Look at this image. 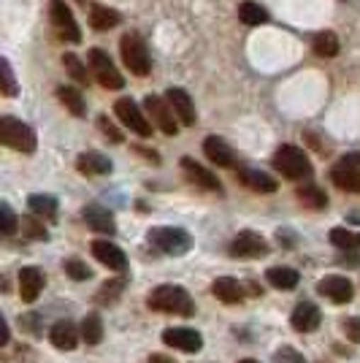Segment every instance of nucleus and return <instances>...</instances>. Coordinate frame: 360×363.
<instances>
[{"label": "nucleus", "mask_w": 360, "mask_h": 363, "mask_svg": "<svg viewBox=\"0 0 360 363\" xmlns=\"http://www.w3.org/2000/svg\"><path fill=\"white\" fill-rule=\"evenodd\" d=\"M147 306L163 315H181L193 318L196 315V301L181 285H157L147 298Z\"/></svg>", "instance_id": "obj_1"}, {"label": "nucleus", "mask_w": 360, "mask_h": 363, "mask_svg": "<svg viewBox=\"0 0 360 363\" xmlns=\"http://www.w3.org/2000/svg\"><path fill=\"white\" fill-rule=\"evenodd\" d=\"M274 168L287 177V179L293 182H300V179H309L312 177V160L306 157V152L298 150V147H293V144H282L276 155H274Z\"/></svg>", "instance_id": "obj_2"}, {"label": "nucleus", "mask_w": 360, "mask_h": 363, "mask_svg": "<svg viewBox=\"0 0 360 363\" xmlns=\"http://www.w3.org/2000/svg\"><path fill=\"white\" fill-rule=\"evenodd\" d=\"M0 141L9 150L22 152V155H33L38 147L35 130L22 120H14V117H0Z\"/></svg>", "instance_id": "obj_3"}, {"label": "nucleus", "mask_w": 360, "mask_h": 363, "mask_svg": "<svg viewBox=\"0 0 360 363\" xmlns=\"http://www.w3.org/2000/svg\"><path fill=\"white\" fill-rule=\"evenodd\" d=\"M147 239H150L152 247H157L163 255L181 257L193 250V239H190V233H187L184 228H152Z\"/></svg>", "instance_id": "obj_4"}, {"label": "nucleus", "mask_w": 360, "mask_h": 363, "mask_svg": "<svg viewBox=\"0 0 360 363\" xmlns=\"http://www.w3.org/2000/svg\"><path fill=\"white\" fill-rule=\"evenodd\" d=\"M120 52H122V62L128 65V71L135 76H147L152 71V60H150V49L144 44V38L138 33H125L120 41Z\"/></svg>", "instance_id": "obj_5"}, {"label": "nucleus", "mask_w": 360, "mask_h": 363, "mask_svg": "<svg viewBox=\"0 0 360 363\" xmlns=\"http://www.w3.org/2000/svg\"><path fill=\"white\" fill-rule=\"evenodd\" d=\"M49 19H52L55 33L60 35L65 44H79V41H81V30H79V25H76V19H74V11L68 9L65 0H52V6H49Z\"/></svg>", "instance_id": "obj_6"}, {"label": "nucleus", "mask_w": 360, "mask_h": 363, "mask_svg": "<svg viewBox=\"0 0 360 363\" xmlns=\"http://www.w3.org/2000/svg\"><path fill=\"white\" fill-rule=\"evenodd\" d=\"M330 182L344 193H360V152L347 155L330 168Z\"/></svg>", "instance_id": "obj_7"}, {"label": "nucleus", "mask_w": 360, "mask_h": 363, "mask_svg": "<svg viewBox=\"0 0 360 363\" xmlns=\"http://www.w3.org/2000/svg\"><path fill=\"white\" fill-rule=\"evenodd\" d=\"M90 71L95 76V82L106 87V90H122L125 87V79L117 71V65L111 62V57L101 52V49H92L90 52Z\"/></svg>", "instance_id": "obj_8"}, {"label": "nucleus", "mask_w": 360, "mask_h": 363, "mask_svg": "<svg viewBox=\"0 0 360 363\" xmlns=\"http://www.w3.org/2000/svg\"><path fill=\"white\" fill-rule=\"evenodd\" d=\"M144 106L150 111V117L157 130H163L165 136H176L179 133V117L174 114V108H171L168 101H163L160 95H147Z\"/></svg>", "instance_id": "obj_9"}, {"label": "nucleus", "mask_w": 360, "mask_h": 363, "mask_svg": "<svg viewBox=\"0 0 360 363\" xmlns=\"http://www.w3.org/2000/svg\"><path fill=\"white\" fill-rule=\"evenodd\" d=\"M271 252L269 242L255 233V230H241L239 236L230 242V255L244 257V260H255V257H266Z\"/></svg>", "instance_id": "obj_10"}, {"label": "nucleus", "mask_w": 360, "mask_h": 363, "mask_svg": "<svg viewBox=\"0 0 360 363\" xmlns=\"http://www.w3.org/2000/svg\"><path fill=\"white\" fill-rule=\"evenodd\" d=\"M114 111H117V117H120L122 125L130 128L133 133H138V136H144V138L152 136V122L144 117L141 108L135 106V101H130V98H120V101L114 104Z\"/></svg>", "instance_id": "obj_11"}, {"label": "nucleus", "mask_w": 360, "mask_h": 363, "mask_svg": "<svg viewBox=\"0 0 360 363\" xmlns=\"http://www.w3.org/2000/svg\"><path fill=\"white\" fill-rule=\"evenodd\" d=\"M317 293L320 296H325L328 301L333 303H349L355 298V288H352V282L347 279V277H325V279H320L317 282Z\"/></svg>", "instance_id": "obj_12"}, {"label": "nucleus", "mask_w": 360, "mask_h": 363, "mask_svg": "<svg viewBox=\"0 0 360 363\" xmlns=\"http://www.w3.org/2000/svg\"><path fill=\"white\" fill-rule=\"evenodd\" d=\"M163 342L168 347L181 350V352H198L203 347V336L196 328H165Z\"/></svg>", "instance_id": "obj_13"}, {"label": "nucleus", "mask_w": 360, "mask_h": 363, "mask_svg": "<svg viewBox=\"0 0 360 363\" xmlns=\"http://www.w3.org/2000/svg\"><path fill=\"white\" fill-rule=\"evenodd\" d=\"M165 101L171 104L174 108V114L179 117L181 125H187V128H193L198 120L196 114V106H193V98L187 95V90H181V87H171V90L165 92Z\"/></svg>", "instance_id": "obj_14"}, {"label": "nucleus", "mask_w": 360, "mask_h": 363, "mask_svg": "<svg viewBox=\"0 0 360 363\" xmlns=\"http://www.w3.org/2000/svg\"><path fill=\"white\" fill-rule=\"evenodd\" d=\"M46 285V277L41 269H35V266H25L22 272H19V296H22V301L25 303H33L38 296H41V290Z\"/></svg>", "instance_id": "obj_15"}, {"label": "nucleus", "mask_w": 360, "mask_h": 363, "mask_svg": "<svg viewBox=\"0 0 360 363\" xmlns=\"http://www.w3.org/2000/svg\"><path fill=\"white\" fill-rule=\"evenodd\" d=\"M181 171L187 174V179L196 182L198 187L211 190V193H223V184H220V179L211 174L209 168H203L201 163H196L193 157H181Z\"/></svg>", "instance_id": "obj_16"}, {"label": "nucleus", "mask_w": 360, "mask_h": 363, "mask_svg": "<svg viewBox=\"0 0 360 363\" xmlns=\"http://www.w3.org/2000/svg\"><path fill=\"white\" fill-rule=\"evenodd\" d=\"M90 247H92V255L98 257L103 266H108L111 272H125V269H128V255H125L114 242H101V239H98V242H92Z\"/></svg>", "instance_id": "obj_17"}, {"label": "nucleus", "mask_w": 360, "mask_h": 363, "mask_svg": "<svg viewBox=\"0 0 360 363\" xmlns=\"http://www.w3.org/2000/svg\"><path fill=\"white\" fill-rule=\"evenodd\" d=\"M290 323H293V328H296V331L312 333V331L320 328V323H322V312H320L312 301H300L298 306H296V312H293Z\"/></svg>", "instance_id": "obj_18"}, {"label": "nucleus", "mask_w": 360, "mask_h": 363, "mask_svg": "<svg viewBox=\"0 0 360 363\" xmlns=\"http://www.w3.org/2000/svg\"><path fill=\"white\" fill-rule=\"evenodd\" d=\"M81 217H84V223H87L92 230H98V233L111 236V233L117 230V225H114V214L108 212L106 206H101V203H87L84 212H81Z\"/></svg>", "instance_id": "obj_19"}, {"label": "nucleus", "mask_w": 360, "mask_h": 363, "mask_svg": "<svg viewBox=\"0 0 360 363\" xmlns=\"http://www.w3.org/2000/svg\"><path fill=\"white\" fill-rule=\"evenodd\" d=\"M211 293H214V298L223 303H241L244 301V285H241L239 279H233V277H220V279H214L211 282Z\"/></svg>", "instance_id": "obj_20"}, {"label": "nucleus", "mask_w": 360, "mask_h": 363, "mask_svg": "<svg viewBox=\"0 0 360 363\" xmlns=\"http://www.w3.org/2000/svg\"><path fill=\"white\" fill-rule=\"evenodd\" d=\"M76 168L84 177H103V174H111V160L101 152H81L76 160Z\"/></svg>", "instance_id": "obj_21"}, {"label": "nucleus", "mask_w": 360, "mask_h": 363, "mask_svg": "<svg viewBox=\"0 0 360 363\" xmlns=\"http://www.w3.org/2000/svg\"><path fill=\"white\" fill-rule=\"evenodd\" d=\"M49 342L57 350H76V345H79V328H76L71 320H60V323L52 325Z\"/></svg>", "instance_id": "obj_22"}, {"label": "nucleus", "mask_w": 360, "mask_h": 363, "mask_svg": "<svg viewBox=\"0 0 360 363\" xmlns=\"http://www.w3.org/2000/svg\"><path fill=\"white\" fill-rule=\"evenodd\" d=\"M203 152H206V157H209L214 166H223V168L236 166V157H233V152H230V147H227L223 138L209 136L203 141Z\"/></svg>", "instance_id": "obj_23"}, {"label": "nucleus", "mask_w": 360, "mask_h": 363, "mask_svg": "<svg viewBox=\"0 0 360 363\" xmlns=\"http://www.w3.org/2000/svg\"><path fill=\"white\" fill-rule=\"evenodd\" d=\"M239 182L247 184L249 190H255V193H276V187H279V184L274 182V177L263 174V171H255V168H241Z\"/></svg>", "instance_id": "obj_24"}, {"label": "nucleus", "mask_w": 360, "mask_h": 363, "mask_svg": "<svg viewBox=\"0 0 360 363\" xmlns=\"http://www.w3.org/2000/svg\"><path fill=\"white\" fill-rule=\"evenodd\" d=\"M28 209H30L35 217H41V220H55L57 217V209H60V203H57V198L55 196H46V193H33L28 198Z\"/></svg>", "instance_id": "obj_25"}, {"label": "nucleus", "mask_w": 360, "mask_h": 363, "mask_svg": "<svg viewBox=\"0 0 360 363\" xmlns=\"http://www.w3.org/2000/svg\"><path fill=\"white\" fill-rule=\"evenodd\" d=\"M266 279L276 290H296L300 282V274L296 269H290V266H274V269L266 272Z\"/></svg>", "instance_id": "obj_26"}, {"label": "nucleus", "mask_w": 360, "mask_h": 363, "mask_svg": "<svg viewBox=\"0 0 360 363\" xmlns=\"http://www.w3.org/2000/svg\"><path fill=\"white\" fill-rule=\"evenodd\" d=\"M239 19L244 25H249V28H257V25L269 22V11L260 3H255V0H244L239 6Z\"/></svg>", "instance_id": "obj_27"}, {"label": "nucleus", "mask_w": 360, "mask_h": 363, "mask_svg": "<svg viewBox=\"0 0 360 363\" xmlns=\"http://www.w3.org/2000/svg\"><path fill=\"white\" fill-rule=\"evenodd\" d=\"M120 11H114V9H106V6H92L90 9V22L95 30H111L120 25Z\"/></svg>", "instance_id": "obj_28"}, {"label": "nucleus", "mask_w": 360, "mask_h": 363, "mask_svg": "<svg viewBox=\"0 0 360 363\" xmlns=\"http://www.w3.org/2000/svg\"><path fill=\"white\" fill-rule=\"evenodd\" d=\"M57 98H60V104L68 108L74 117H84V114H87L84 98H81V92L76 90V87H65V84L57 87Z\"/></svg>", "instance_id": "obj_29"}, {"label": "nucleus", "mask_w": 360, "mask_h": 363, "mask_svg": "<svg viewBox=\"0 0 360 363\" xmlns=\"http://www.w3.org/2000/svg\"><path fill=\"white\" fill-rule=\"evenodd\" d=\"M328 239H330V244H333V247L347 250V252H355V250H360V230H349V228H333Z\"/></svg>", "instance_id": "obj_30"}, {"label": "nucleus", "mask_w": 360, "mask_h": 363, "mask_svg": "<svg viewBox=\"0 0 360 363\" xmlns=\"http://www.w3.org/2000/svg\"><path fill=\"white\" fill-rule=\"evenodd\" d=\"M298 201L303 203V206H309V209H328V196L317 187V184H303V187H298Z\"/></svg>", "instance_id": "obj_31"}, {"label": "nucleus", "mask_w": 360, "mask_h": 363, "mask_svg": "<svg viewBox=\"0 0 360 363\" xmlns=\"http://www.w3.org/2000/svg\"><path fill=\"white\" fill-rule=\"evenodd\" d=\"M81 339L87 342V345H101L103 342V320L101 315H87L84 323H81Z\"/></svg>", "instance_id": "obj_32"}, {"label": "nucleus", "mask_w": 360, "mask_h": 363, "mask_svg": "<svg viewBox=\"0 0 360 363\" xmlns=\"http://www.w3.org/2000/svg\"><path fill=\"white\" fill-rule=\"evenodd\" d=\"M315 52L320 57H336L339 55V35L336 33H317L315 35Z\"/></svg>", "instance_id": "obj_33"}, {"label": "nucleus", "mask_w": 360, "mask_h": 363, "mask_svg": "<svg viewBox=\"0 0 360 363\" xmlns=\"http://www.w3.org/2000/svg\"><path fill=\"white\" fill-rule=\"evenodd\" d=\"M22 233L28 239H35V242H46L49 239V230L44 228V220L41 217H22Z\"/></svg>", "instance_id": "obj_34"}, {"label": "nucleus", "mask_w": 360, "mask_h": 363, "mask_svg": "<svg viewBox=\"0 0 360 363\" xmlns=\"http://www.w3.org/2000/svg\"><path fill=\"white\" fill-rule=\"evenodd\" d=\"M62 65H65V71L74 76L79 84H90V71H87V65L79 60L76 55H65V57H62Z\"/></svg>", "instance_id": "obj_35"}, {"label": "nucleus", "mask_w": 360, "mask_h": 363, "mask_svg": "<svg viewBox=\"0 0 360 363\" xmlns=\"http://www.w3.org/2000/svg\"><path fill=\"white\" fill-rule=\"evenodd\" d=\"M125 285H128V277H120L114 282H106L103 288H101V293H98V303H114L122 296Z\"/></svg>", "instance_id": "obj_36"}, {"label": "nucleus", "mask_w": 360, "mask_h": 363, "mask_svg": "<svg viewBox=\"0 0 360 363\" xmlns=\"http://www.w3.org/2000/svg\"><path fill=\"white\" fill-rule=\"evenodd\" d=\"M0 79H3V95L6 98H14L16 95V79L14 74H11V62L6 60H0Z\"/></svg>", "instance_id": "obj_37"}, {"label": "nucleus", "mask_w": 360, "mask_h": 363, "mask_svg": "<svg viewBox=\"0 0 360 363\" xmlns=\"http://www.w3.org/2000/svg\"><path fill=\"white\" fill-rule=\"evenodd\" d=\"M16 225H19V220H16L14 209L3 201V203H0V230H3L6 236H11V233L16 230Z\"/></svg>", "instance_id": "obj_38"}, {"label": "nucleus", "mask_w": 360, "mask_h": 363, "mask_svg": "<svg viewBox=\"0 0 360 363\" xmlns=\"http://www.w3.org/2000/svg\"><path fill=\"white\" fill-rule=\"evenodd\" d=\"M65 274H68L71 279H76V282H84V279L92 277V272L87 269V263H81V260H76V257L65 260Z\"/></svg>", "instance_id": "obj_39"}, {"label": "nucleus", "mask_w": 360, "mask_h": 363, "mask_svg": "<svg viewBox=\"0 0 360 363\" xmlns=\"http://www.w3.org/2000/svg\"><path fill=\"white\" fill-rule=\"evenodd\" d=\"M274 361L276 363H306V358H303L296 347H279L276 350V355H274Z\"/></svg>", "instance_id": "obj_40"}, {"label": "nucleus", "mask_w": 360, "mask_h": 363, "mask_svg": "<svg viewBox=\"0 0 360 363\" xmlns=\"http://www.w3.org/2000/svg\"><path fill=\"white\" fill-rule=\"evenodd\" d=\"M342 331H344V336L349 342L360 345V318H347L344 323H342Z\"/></svg>", "instance_id": "obj_41"}, {"label": "nucleus", "mask_w": 360, "mask_h": 363, "mask_svg": "<svg viewBox=\"0 0 360 363\" xmlns=\"http://www.w3.org/2000/svg\"><path fill=\"white\" fill-rule=\"evenodd\" d=\"M98 128L103 130V136L108 138V141H114V144H122V141H125V136H122L120 130L108 122V117H101V120H98Z\"/></svg>", "instance_id": "obj_42"}, {"label": "nucleus", "mask_w": 360, "mask_h": 363, "mask_svg": "<svg viewBox=\"0 0 360 363\" xmlns=\"http://www.w3.org/2000/svg\"><path fill=\"white\" fill-rule=\"evenodd\" d=\"M147 363H176V361H174L171 355H163V352H152Z\"/></svg>", "instance_id": "obj_43"}, {"label": "nucleus", "mask_w": 360, "mask_h": 363, "mask_svg": "<svg viewBox=\"0 0 360 363\" xmlns=\"http://www.w3.org/2000/svg\"><path fill=\"white\" fill-rule=\"evenodd\" d=\"M239 363H260V361H252V358H247V361H239Z\"/></svg>", "instance_id": "obj_44"}]
</instances>
